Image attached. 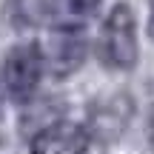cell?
Wrapping results in <instances>:
<instances>
[{"instance_id":"1","label":"cell","mask_w":154,"mask_h":154,"mask_svg":"<svg viewBox=\"0 0 154 154\" xmlns=\"http://www.w3.org/2000/svg\"><path fill=\"white\" fill-rule=\"evenodd\" d=\"M100 54L114 69H131L137 63V32L134 14L126 3L114 6L100 34Z\"/></svg>"},{"instance_id":"2","label":"cell","mask_w":154,"mask_h":154,"mask_svg":"<svg viewBox=\"0 0 154 154\" xmlns=\"http://www.w3.org/2000/svg\"><path fill=\"white\" fill-rule=\"evenodd\" d=\"M46 54L37 43H20L3 60V86L14 100H29L40 86Z\"/></svg>"},{"instance_id":"3","label":"cell","mask_w":154,"mask_h":154,"mask_svg":"<svg viewBox=\"0 0 154 154\" xmlns=\"http://www.w3.org/2000/svg\"><path fill=\"white\" fill-rule=\"evenodd\" d=\"M91 131L77 123H51L32 140V154H86Z\"/></svg>"},{"instance_id":"4","label":"cell","mask_w":154,"mask_h":154,"mask_svg":"<svg viewBox=\"0 0 154 154\" xmlns=\"http://www.w3.org/2000/svg\"><path fill=\"white\" fill-rule=\"evenodd\" d=\"M128 111H131V103L128 97L117 94V97L103 100L100 106H94L91 111V128L100 134V137H114L128 120Z\"/></svg>"},{"instance_id":"5","label":"cell","mask_w":154,"mask_h":154,"mask_svg":"<svg viewBox=\"0 0 154 154\" xmlns=\"http://www.w3.org/2000/svg\"><path fill=\"white\" fill-rule=\"evenodd\" d=\"M83 40L74 37V34H69V29H63L60 34H54L51 37V49H49V63L54 66L57 74H66V72H74L77 66H80L83 60Z\"/></svg>"},{"instance_id":"6","label":"cell","mask_w":154,"mask_h":154,"mask_svg":"<svg viewBox=\"0 0 154 154\" xmlns=\"http://www.w3.org/2000/svg\"><path fill=\"white\" fill-rule=\"evenodd\" d=\"M100 0H51V17L60 29H80L97 14Z\"/></svg>"},{"instance_id":"7","label":"cell","mask_w":154,"mask_h":154,"mask_svg":"<svg viewBox=\"0 0 154 154\" xmlns=\"http://www.w3.org/2000/svg\"><path fill=\"white\" fill-rule=\"evenodd\" d=\"M149 32H151V37H154V0H151V23H149Z\"/></svg>"},{"instance_id":"8","label":"cell","mask_w":154,"mask_h":154,"mask_svg":"<svg viewBox=\"0 0 154 154\" xmlns=\"http://www.w3.org/2000/svg\"><path fill=\"white\" fill-rule=\"evenodd\" d=\"M151 149H154V114H151Z\"/></svg>"}]
</instances>
